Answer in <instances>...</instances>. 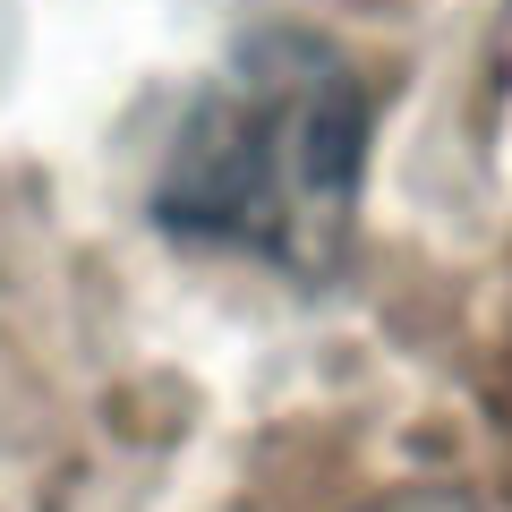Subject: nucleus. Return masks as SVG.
<instances>
[{"mask_svg": "<svg viewBox=\"0 0 512 512\" xmlns=\"http://www.w3.org/2000/svg\"><path fill=\"white\" fill-rule=\"evenodd\" d=\"M367 77L316 26H256L197 86L154 171V231L325 282L350 248L367 180Z\"/></svg>", "mask_w": 512, "mask_h": 512, "instance_id": "1", "label": "nucleus"}, {"mask_svg": "<svg viewBox=\"0 0 512 512\" xmlns=\"http://www.w3.org/2000/svg\"><path fill=\"white\" fill-rule=\"evenodd\" d=\"M367 512H478V504L453 495V487H393V495H376Z\"/></svg>", "mask_w": 512, "mask_h": 512, "instance_id": "2", "label": "nucleus"}]
</instances>
